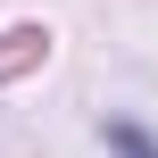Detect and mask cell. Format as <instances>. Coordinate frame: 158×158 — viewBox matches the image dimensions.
<instances>
[{
	"label": "cell",
	"instance_id": "obj_1",
	"mask_svg": "<svg viewBox=\"0 0 158 158\" xmlns=\"http://www.w3.org/2000/svg\"><path fill=\"white\" fill-rule=\"evenodd\" d=\"M117 150H125V158H158L150 142H142V133H117Z\"/></svg>",
	"mask_w": 158,
	"mask_h": 158
}]
</instances>
